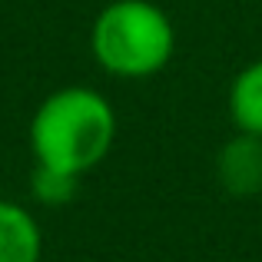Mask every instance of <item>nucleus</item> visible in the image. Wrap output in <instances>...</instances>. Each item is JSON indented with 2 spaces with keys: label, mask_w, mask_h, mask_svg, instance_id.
Masks as SVG:
<instances>
[{
  "label": "nucleus",
  "mask_w": 262,
  "mask_h": 262,
  "mask_svg": "<svg viewBox=\"0 0 262 262\" xmlns=\"http://www.w3.org/2000/svg\"><path fill=\"white\" fill-rule=\"evenodd\" d=\"M116 140V113L93 86H60L40 100L30 116L33 160L83 176L110 156Z\"/></svg>",
  "instance_id": "1"
},
{
  "label": "nucleus",
  "mask_w": 262,
  "mask_h": 262,
  "mask_svg": "<svg viewBox=\"0 0 262 262\" xmlns=\"http://www.w3.org/2000/svg\"><path fill=\"white\" fill-rule=\"evenodd\" d=\"M93 60L120 80H146L169 63L176 50L173 20L153 0H113L90 30Z\"/></svg>",
  "instance_id": "2"
},
{
  "label": "nucleus",
  "mask_w": 262,
  "mask_h": 262,
  "mask_svg": "<svg viewBox=\"0 0 262 262\" xmlns=\"http://www.w3.org/2000/svg\"><path fill=\"white\" fill-rule=\"evenodd\" d=\"M216 176L229 196L262 192V136L239 129L216 156Z\"/></svg>",
  "instance_id": "3"
},
{
  "label": "nucleus",
  "mask_w": 262,
  "mask_h": 262,
  "mask_svg": "<svg viewBox=\"0 0 262 262\" xmlns=\"http://www.w3.org/2000/svg\"><path fill=\"white\" fill-rule=\"evenodd\" d=\"M43 236L30 209L0 199V262H40Z\"/></svg>",
  "instance_id": "4"
},
{
  "label": "nucleus",
  "mask_w": 262,
  "mask_h": 262,
  "mask_svg": "<svg viewBox=\"0 0 262 262\" xmlns=\"http://www.w3.org/2000/svg\"><path fill=\"white\" fill-rule=\"evenodd\" d=\"M229 116L236 129L262 136V60L236 73L229 86Z\"/></svg>",
  "instance_id": "5"
},
{
  "label": "nucleus",
  "mask_w": 262,
  "mask_h": 262,
  "mask_svg": "<svg viewBox=\"0 0 262 262\" xmlns=\"http://www.w3.org/2000/svg\"><path fill=\"white\" fill-rule=\"evenodd\" d=\"M30 192H33V199L43 203V206H67V203H73L77 192H80V176L37 163V166H33V179H30Z\"/></svg>",
  "instance_id": "6"
}]
</instances>
